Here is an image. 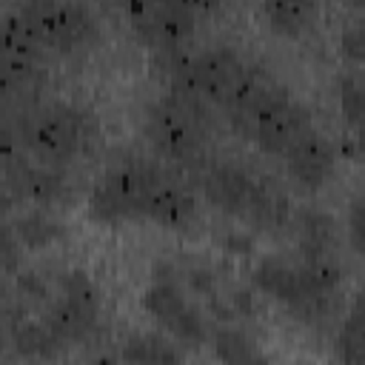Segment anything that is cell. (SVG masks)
Listing matches in <instances>:
<instances>
[{
    "mask_svg": "<svg viewBox=\"0 0 365 365\" xmlns=\"http://www.w3.org/2000/svg\"><path fill=\"white\" fill-rule=\"evenodd\" d=\"M23 148L37 160L63 165L100 140L94 111L71 103H34L14 114Z\"/></svg>",
    "mask_w": 365,
    "mask_h": 365,
    "instance_id": "cell-1",
    "label": "cell"
},
{
    "mask_svg": "<svg viewBox=\"0 0 365 365\" xmlns=\"http://www.w3.org/2000/svg\"><path fill=\"white\" fill-rule=\"evenodd\" d=\"M200 103L202 100L197 94L180 86H171L163 100H154L145 108L143 131L160 157L180 165L200 163V151L205 140Z\"/></svg>",
    "mask_w": 365,
    "mask_h": 365,
    "instance_id": "cell-2",
    "label": "cell"
},
{
    "mask_svg": "<svg viewBox=\"0 0 365 365\" xmlns=\"http://www.w3.org/2000/svg\"><path fill=\"white\" fill-rule=\"evenodd\" d=\"M17 14L29 23L46 51L71 54L97 37L94 14L77 0H23Z\"/></svg>",
    "mask_w": 365,
    "mask_h": 365,
    "instance_id": "cell-3",
    "label": "cell"
},
{
    "mask_svg": "<svg viewBox=\"0 0 365 365\" xmlns=\"http://www.w3.org/2000/svg\"><path fill=\"white\" fill-rule=\"evenodd\" d=\"M100 288L83 268H66L57 274V297H51L43 322L60 339V345H71L86 339L100 319Z\"/></svg>",
    "mask_w": 365,
    "mask_h": 365,
    "instance_id": "cell-4",
    "label": "cell"
},
{
    "mask_svg": "<svg viewBox=\"0 0 365 365\" xmlns=\"http://www.w3.org/2000/svg\"><path fill=\"white\" fill-rule=\"evenodd\" d=\"M234 128L242 137L254 140L265 154L277 157L285 154L297 137L314 128V123H311V111L279 83V88Z\"/></svg>",
    "mask_w": 365,
    "mask_h": 365,
    "instance_id": "cell-5",
    "label": "cell"
},
{
    "mask_svg": "<svg viewBox=\"0 0 365 365\" xmlns=\"http://www.w3.org/2000/svg\"><path fill=\"white\" fill-rule=\"evenodd\" d=\"M157 174V165L134 163L108 171L97 180L88 194V217L103 225H120L131 220H143V205L148 185Z\"/></svg>",
    "mask_w": 365,
    "mask_h": 365,
    "instance_id": "cell-6",
    "label": "cell"
},
{
    "mask_svg": "<svg viewBox=\"0 0 365 365\" xmlns=\"http://www.w3.org/2000/svg\"><path fill=\"white\" fill-rule=\"evenodd\" d=\"M245 71H248V63L234 48L220 46V48H205L194 57H185L180 71L171 77V86H180L197 94L200 100H208L225 108L240 80L245 77Z\"/></svg>",
    "mask_w": 365,
    "mask_h": 365,
    "instance_id": "cell-7",
    "label": "cell"
},
{
    "mask_svg": "<svg viewBox=\"0 0 365 365\" xmlns=\"http://www.w3.org/2000/svg\"><path fill=\"white\" fill-rule=\"evenodd\" d=\"M123 6L134 31L151 48H177L194 34L197 11L188 0H123Z\"/></svg>",
    "mask_w": 365,
    "mask_h": 365,
    "instance_id": "cell-8",
    "label": "cell"
},
{
    "mask_svg": "<svg viewBox=\"0 0 365 365\" xmlns=\"http://www.w3.org/2000/svg\"><path fill=\"white\" fill-rule=\"evenodd\" d=\"M143 308L177 342L200 345L208 339V325L202 311L185 297V291L174 279H154L143 294Z\"/></svg>",
    "mask_w": 365,
    "mask_h": 365,
    "instance_id": "cell-9",
    "label": "cell"
},
{
    "mask_svg": "<svg viewBox=\"0 0 365 365\" xmlns=\"http://www.w3.org/2000/svg\"><path fill=\"white\" fill-rule=\"evenodd\" d=\"M0 177L17 202L54 205V202H63L68 197V180L60 171V165H51L43 160L34 163L26 154H20L9 165H3Z\"/></svg>",
    "mask_w": 365,
    "mask_h": 365,
    "instance_id": "cell-10",
    "label": "cell"
},
{
    "mask_svg": "<svg viewBox=\"0 0 365 365\" xmlns=\"http://www.w3.org/2000/svg\"><path fill=\"white\" fill-rule=\"evenodd\" d=\"M197 182L202 188V194L225 214L242 217V211L248 208L251 197L257 194L259 182L257 177H251L242 165L237 163H200L197 168Z\"/></svg>",
    "mask_w": 365,
    "mask_h": 365,
    "instance_id": "cell-11",
    "label": "cell"
},
{
    "mask_svg": "<svg viewBox=\"0 0 365 365\" xmlns=\"http://www.w3.org/2000/svg\"><path fill=\"white\" fill-rule=\"evenodd\" d=\"M143 220H151L163 228H188L197 220V197L191 194V188L168 174L165 168H157L148 194H145V205H143Z\"/></svg>",
    "mask_w": 365,
    "mask_h": 365,
    "instance_id": "cell-12",
    "label": "cell"
},
{
    "mask_svg": "<svg viewBox=\"0 0 365 365\" xmlns=\"http://www.w3.org/2000/svg\"><path fill=\"white\" fill-rule=\"evenodd\" d=\"M282 157L288 177L302 188H322L336 171V148L317 128H308L302 137H297Z\"/></svg>",
    "mask_w": 365,
    "mask_h": 365,
    "instance_id": "cell-13",
    "label": "cell"
},
{
    "mask_svg": "<svg viewBox=\"0 0 365 365\" xmlns=\"http://www.w3.org/2000/svg\"><path fill=\"white\" fill-rule=\"evenodd\" d=\"M46 48L29 29V23L17 14L9 11L0 17V66L23 71V74H40V57Z\"/></svg>",
    "mask_w": 365,
    "mask_h": 365,
    "instance_id": "cell-14",
    "label": "cell"
},
{
    "mask_svg": "<svg viewBox=\"0 0 365 365\" xmlns=\"http://www.w3.org/2000/svg\"><path fill=\"white\" fill-rule=\"evenodd\" d=\"M291 214H294V205L291 200L277 188V185H268L265 180L259 182L257 194L251 197L248 208L242 211V222L248 228H257V231H268V234H279L288 228L291 222Z\"/></svg>",
    "mask_w": 365,
    "mask_h": 365,
    "instance_id": "cell-15",
    "label": "cell"
},
{
    "mask_svg": "<svg viewBox=\"0 0 365 365\" xmlns=\"http://www.w3.org/2000/svg\"><path fill=\"white\" fill-rule=\"evenodd\" d=\"M288 228H294L299 240V254H322L334 251L339 225L336 220L322 208H294Z\"/></svg>",
    "mask_w": 365,
    "mask_h": 365,
    "instance_id": "cell-16",
    "label": "cell"
},
{
    "mask_svg": "<svg viewBox=\"0 0 365 365\" xmlns=\"http://www.w3.org/2000/svg\"><path fill=\"white\" fill-rule=\"evenodd\" d=\"M17 237L23 240L26 251H40V248H48L54 245L57 240L66 237V222L48 211V205H34L29 211H23L20 217L11 220Z\"/></svg>",
    "mask_w": 365,
    "mask_h": 365,
    "instance_id": "cell-17",
    "label": "cell"
},
{
    "mask_svg": "<svg viewBox=\"0 0 365 365\" xmlns=\"http://www.w3.org/2000/svg\"><path fill=\"white\" fill-rule=\"evenodd\" d=\"M11 345L20 356H54L60 348V339L51 334V328L43 319H26V314L9 319Z\"/></svg>",
    "mask_w": 365,
    "mask_h": 365,
    "instance_id": "cell-18",
    "label": "cell"
},
{
    "mask_svg": "<svg viewBox=\"0 0 365 365\" xmlns=\"http://www.w3.org/2000/svg\"><path fill=\"white\" fill-rule=\"evenodd\" d=\"M262 14L277 34L299 37L314 23L317 0H262Z\"/></svg>",
    "mask_w": 365,
    "mask_h": 365,
    "instance_id": "cell-19",
    "label": "cell"
},
{
    "mask_svg": "<svg viewBox=\"0 0 365 365\" xmlns=\"http://www.w3.org/2000/svg\"><path fill=\"white\" fill-rule=\"evenodd\" d=\"M40 74H23L14 68L0 66V108L17 114L37 103Z\"/></svg>",
    "mask_w": 365,
    "mask_h": 365,
    "instance_id": "cell-20",
    "label": "cell"
},
{
    "mask_svg": "<svg viewBox=\"0 0 365 365\" xmlns=\"http://www.w3.org/2000/svg\"><path fill=\"white\" fill-rule=\"evenodd\" d=\"M120 356L128 362H180L182 351L163 334H134L123 342Z\"/></svg>",
    "mask_w": 365,
    "mask_h": 365,
    "instance_id": "cell-21",
    "label": "cell"
},
{
    "mask_svg": "<svg viewBox=\"0 0 365 365\" xmlns=\"http://www.w3.org/2000/svg\"><path fill=\"white\" fill-rule=\"evenodd\" d=\"M211 345H214L217 356L225 359V362H251V359H259L254 339L242 328H237V325L217 328L214 336H211Z\"/></svg>",
    "mask_w": 365,
    "mask_h": 365,
    "instance_id": "cell-22",
    "label": "cell"
},
{
    "mask_svg": "<svg viewBox=\"0 0 365 365\" xmlns=\"http://www.w3.org/2000/svg\"><path fill=\"white\" fill-rule=\"evenodd\" d=\"M26 259V245L17 237L11 222H0V271L3 274H17Z\"/></svg>",
    "mask_w": 365,
    "mask_h": 365,
    "instance_id": "cell-23",
    "label": "cell"
},
{
    "mask_svg": "<svg viewBox=\"0 0 365 365\" xmlns=\"http://www.w3.org/2000/svg\"><path fill=\"white\" fill-rule=\"evenodd\" d=\"M336 97L342 106V114L348 117V123L354 128H359V117H362V80L356 74H342L336 83Z\"/></svg>",
    "mask_w": 365,
    "mask_h": 365,
    "instance_id": "cell-24",
    "label": "cell"
},
{
    "mask_svg": "<svg viewBox=\"0 0 365 365\" xmlns=\"http://www.w3.org/2000/svg\"><path fill=\"white\" fill-rule=\"evenodd\" d=\"M362 317H359V305L351 311V317L342 322V334H339V354H342V359H351V362H356V359H362Z\"/></svg>",
    "mask_w": 365,
    "mask_h": 365,
    "instance_id": "cell-25",
    "label": "cell"
},
{
    "mask_svg": "<svg viewBox=\"0 0 365 365\" xmlns=\"http://www.w3.org/2000/svg\"><path fill=\"white\" fill-rule=\"evenodd\" d=\"M20 154H23V140L17 131V120L11 111L0 108V168L17 160Z\"/></svg>",
    "mask_w": 365,
    "mask_h": 365,
    "instance_id": "cell-26",
    "label": "cell"
},
{
    "mask_svg": "<svg viewBox=\"0 0 365 365\" xmlns=\"http://www.w3.org/2000/svg\"><path fill=\"white\" fill-rule=\"evenodd\" d=\"M14 282H17V294L20 299H29V302H51V291H48V282L37 274V271H26L20 268L14 274Z\"/></svg>",
    "mask_w": 365,
    "mask_h": 365,
    "instance_id": "cell-27",
    "label": "cell"
},
{
    "mask_svg": "<svg viewBox=\"0 0 365 365\" xmlns=\"http://www.w3.org/2000/svg\"><path fill=\"white\" fill-rule=\"evenodd\" d=\"M177 282H182L185 288H191L197 294H205V297H211L214 288H217V277L205 265H182V268H177Z\"/></svg>",
    "mask_w": 365,
    "mask_h": 365,
    "instance_id": "cell-28",
    "label": "cell"
},
{
    "mask_svg": "<svg viewBox=\"0 0 365 365\" xmlns=\"http://www.w3.org/2000/svg\"><path fill=\"white\" fill-rule=\"evenodd\" d=\"M228 308L234 317H257L262 302H259V291L254 285H242V288H231V294L225 297Z\"/></svg>",
    "mask_w": 365,
    "mask_h": 365,
    "instance_id": "cell-29",
    "label": "cell"
},
{
    "mask_svg": "<svg viewBox=\"0 0 365 365\" xmlns=\"http://www.w3.org/2000/svg\"><path fill=\"white\" fill-rule=\"evenodd\" d=\"M217 240H220L222 251H228V254L245 257V254L254 251V237H251L248 231H242V228H228V231H222Z\"/></svg>",
    "mask_w": 365,
    "mask_h": 365,
    "instance_id": "cell-30",
    "label": "cell"
},
{
    "mask_svg": "<svg viewBox=\"0 0 365 365\" xmlns=\"http://www.w3.org/2000/svg\"><path fill=\"white\" fill-rule=\"evenodd\" d=\"M342 54H348L354 63L362 60V34H359V26H354L351 31L342 34Z\"/></svg>",
    "mask_w": 365,
    "mask_h": 365,
    "instance_id": "cell-31",
    "label": "cell"
},
{
    "mask_svg": "<svg viewBox=\"0 0 365 365\" xmlns=\"http://www.w3.org/2000/svg\"><path fill=\"white\" fill-rule=\"evenodd\" d=\"M359 211H362V205H359V200H354L351 202V237H354V245L359 248V237H362V220H359Z\"/></svg>",
    "mask_w": 365,
    "mask_h": 365,
    "instance_id": "cell-32",
    "label": "cell"
},
{
    "mask_svg": "<svg viewBox=\"0 0 365 365\" xmlns=\"http://www.w3.org/2000/svg\"><path fill=\"white\" fill-rule=\"evenodd\" d=\"M188 3H191V9H194L197 14H208V11L220 9L225 0H188Z\"/></svg>",
    "mask_w": 365,
    "mask_h": 365,
    "instance_id": "cell-33",
    "label": "cell"
},
{
    "mask_svg": "<svg viewBox=\"0 0 365 365\" xmlns=\"http://www.w3.org/2000/svg\"><path fill=\"white\" fill-rule=\"evenodd\" d=\"M17 200H14V194L6 188V182H3V177H0V211H6V208H11Z\"/></svg>",
    "mask_w": 365,
    "mask_h": 365,
    "instance_id": "cell-34",
    "label": "cell"
},
{
    "mask_svg": "<svg viewBox=\"0 0 365 365\" xmlns=\"http://www.w3.org/2000/svg\"><path fill=\"white\" fill-rule=\"evenodd\" d=\"M6 299V282H3V271H0V302Z\"/></svg>",
    "mask_w": 365,
    "mask_h": 365,
    "instance_id": "cell-35",
    "label": "cell"
},
{
    "mask_svg": "<svg viewBox=\"0 0 365 365\" xmlns=\"http://www.w3.org/2000/svg\"><path fill=\"white\" fill-rule=\"evenodd\" d=\"M0 356H3V336H0Z\"/></svg>",
    "mask_w": 365,
    "mask_h": 365,
    "instance_id": "cell-36",
    "label": "cell"
},
{
    "mask_svg": "<svg viewBox=\"0 0 365 365\" xmlns=\"http://www.w3.org/2000/svg\"><path fill=\"white\" fill-rule=\"evenodd\" d=\"M120 3H123V0H120Z\"/></svg>",
    "mask_w": 365,
    "mask_h": 365,
    "instance_id": "cell-37",
    "label": "cell"
}]
</instances>
